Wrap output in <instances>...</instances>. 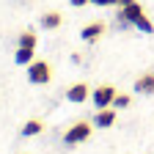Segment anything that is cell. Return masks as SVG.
Segmentation results:
<instances>
[{"instance_id": "cell-1", "label": "cell", "mask_w": 154, "mask_h": 154, "mask_svg": "<svg viewBox=\"0 0 154 154\" xmlns=\"http://www.w3.org/2000/svg\"><path fill=\"white\" fill-rule=\"evenodd\" d=\"M28 80L33 85H47L52 80V66L47 61H33V63H28Z\"/></svg>"}, {"instance_id": "cell-2", "label": "cell", "mask_w": 154, "mask_h": 154, "mask_svg": "<svg viewBox=\"0 0 154 154\" xmlns=\"http://www.w3.org/2000/svg\"><path fill=\"white\" fill-rule=\"evenodd\" d=\"M91 129H94V121H91V124H88V121L72 124V127L66 129V135H63V143H66V146H77V143L88 140V138H91Z\"/></svg>"}, {"instance_id": "cell-3", "label": "cell", "mask_w": 154, "mask_h": 154, "mask_svg": "<svg viewBox=\"0 0 154 154\" xmlns=\"http://www.w3.org/2000/svg\"><path fill=\"white\" fill-rule=\"evenodd\" d=\"M116 94H119V91H116L113 85H96L94 91H91V102L96 105V110H102V107H113V99H116Z\"/></svg>"}, {"instance_id": "cell-4", "label": "cell", "mask_w": 154, "mask_h": 154, "mask_svg": "<svg viewBox=\"0 0 154 154\" xmlns=\"http://www.w3.org/2000/svg\"><path fill=\"white\" fill-rule=\"evenodd\" d=\"M140 17H146V14H143V6L138 3V0H127L124 6H119V19L124 25H135Z\"/></svg>"}, {"instance_id": "cell-5", "label": "cell", "mask_w": 154, "mask_h": 154, "mask_svg": "<svg viewBox=\"0 0 154 154\" xmlns=\"http://www.w3.org/2000/svg\"><path fill=\"white\" fill-rule=\"evenodd\" d=\"M66 99H69V102H74V105L88 102V83H74V85L66 91Z\"/></svg>"}, {"instance_id": "cell-6", "label": "cell", "mask_w": 154, "mask_h": 154, "mask_svg": "<svg viewBox=\"0 0 154 154\" xmlns=\"http://www.w3.org/2000/svg\"><path fill=\"white\" fill-rule=\"evenodd\" d=\"M113 124H116V107H102V110H96V116H94V127L107 129V127H113Z\"/></svg>"}, {"instance_id": "cell-7", "label": "cell", "mask_w": 154, "mask_h": 154, "mask_svg": "<svg viewBox=\"0 0 154 154\" xmlns=\"http://www.w3.org/2000/svg\"><path fill=\"white\" fill-rule=\"evenodd\" d=\"M135 91L143 96H154V72H146L135 80Z\"/></svg>"}, {"instance_id": "cell-8", "label": "cell", "mask_w": 154, "mask_h": 154, "mask_svg": "<svg viewBox=\"0 0 154 154\" xmlns=\"http://www.w3.org/2000/svg\"><path fill=\"white\" fill-rule=\"evenodd\" d=\"M99 36H105V22H88L80 30V38H83V42H96Z\"/></svg>"}, {"instance_id": "cell-9", "label": "cell", "mask_w": 154, "mask_h": 154, "mask_svg": "<svg viewBox=\"0 0 154 154\" xmlns=\"http://www.w3.org/2000/svg\"><path fill=\"white\" fill-rule=\"evenodd\" d=\"M61 22H63V17L58 14V11H47V14H42V28H44V30L61 28Z\"/></svg>"}, {"instance_id": "cell-10", "label": "cell", "mask_w": 154, "mask_h": 154, "mask_svg": "<svg viewBox=\"0 0 154 154\" xmlns=\"http://www.w3.org/2000/svg\"><path fill=\"white\" fill-rule=\"evenodd\" d=\"M38 132H44V121L42 119H30V121L22 124V138H33Z\"/></svg>"}, {"instance_id": "cell-11", "label": "cell", "mask_w": 154, "mask_h": 154, "mask_svg": "<svg viewBox=\"0 0 154 154\" xmlns=\"http://www.w3.org/2000/svg\"><path fill=\"white\" fill-rule=\"evenodd\" d=\"M14 61H17L19 66H28V63H33V50H30V47H17V52H14Z\"/></svg>"}, {"instance_id": "cell-12", "label": "cell", "mask_w": 154, "mask_h": 154, "mask_svg": "<svg viewBox=\"0 0 154 154\" xmlns=\"http://www.w3.org/2000/svg\"><path fill=\"white\" fill-rule=\"evenodd\" d=\"M19 47H36V33L33 30H25V33H19Z\"/></svg>"}, {"instance_id": "cell-13", "label": "cell", "mask_w": 154, "mask_h": 154, "mask_svg": "<svg viewBox=\"0 0 154 154\" xmlns=\"http://www.w3.org/2000/svg\"><path fill=\"white\" fill-rule=\"evenodd\" d=\"M129 102H132V99H129L127 94H116V99H113V107H116V110H124V107H129Z\"/></svg>"}, {"instance_id": "cell-14", "label": "cell", "mask_w": 154, "mask_h": 154, "mask_svg": "<svg viewBox=\"0 0 154 154\" xmlns=\"http://www.w3.org/2000/svg\"><path fill=\"white\" fill-rule=\"evenodd\" d=\"M135 28H138V30H143V33H154V25L149 22V17H140L138 22H135Z\"/></svg>"}, {"instance_id": "cell-15", "label": "cell", "mask_w": 154, "mask_h": 154, "mask_svg": "<svg viewBox=\"0 0 154 154\" xmlns=\"http://www.w3.org/2000/svg\"><path fill=\"white\" fill-rule=\"evenodd\" d=\"M69 3H72L74 8H83V6H88V3H91V0H69Z\"/></svg>"}, {"instance_id": "cell-16", "label": "cell", "mask_w": 154, "mask_h": 154, "mask_svg": "<svg viewBox=\"0 0 154 154\" xmlns=\"http://www.w3.org/2000/svg\"><path fill=\"white\" fill-rule=\"evenodd\" d=\"M94 6H113V0H91Z\"/></svg>"}, {"instance_id": "cell-17", "label": "cell", "mask_w": 154, "mask_h": 154, "mask_svg": "<svg viewBox=\"0 0 154 154\" xmlns=\"http://www.w3.org/2000/svg\"><path fill=\"white\" fill-rule=\"evenodd\" d=\"M127 3V0H113V6H124Z\"/></svg>"}]
</instances>
